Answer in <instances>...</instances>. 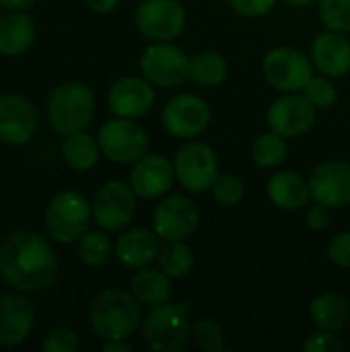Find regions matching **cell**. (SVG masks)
<instances>
[{
	"mask_svg": "<svg viewBox=\"0 0 350 352\" xmlns=\"http://www.w3.org/2000/svg\"><path fill=\"white\" fill-rule=\"evenodd\" d=\"M60 262L45 237L35 231H12L0 245V276L21 293H39L58 278Z\"/></svg>",
	"mask_w": 350,
	"mask_h": 352,
	"instance_id": "1",
	"label": "cell"
},
{
	"mask_svg": "<svg viewBox=\"0 0 350 352\" xmlns=\"http://www.w3.org/2000/svg\"><path fill=\"white\" fill-rule=\"evenodd\" d=\"M140 320V301L132 291L103 289L89 305V324L101 340H126Z\"/></svg>",
	"mask_w": 350,
	"mask_h": 352,
	"instance_id": "2",
	"label": "cell"
},
{
	"mask_svg": "<svg viewBox=\"0 0 350 352\" xmlns=\"http://www.w3.org/2000/svg\"><path fill=\"white\" fill-rule=\"evenodd\" d=\"M45 116L50 128L60 136L80 132L93 122L95 95L85 82L78 80L62 82L52 91L47 99Z\"/></svg>",
	"mask_w": 350,
	"mask_h": 352,
	"instance_id": "3",
	"label": "cell"
},
{
	"mask_svg": "<svg viewBox=\"0 0 350 352\" xmlns=\"http://www.w3.org/2000/svg\"><path fill=\"white\" fill-rule=\"evenodd\" d=\"M190 303H163L151 307L142 322V338L155 352H179L192 340Z\"/></svg>",
	"mask_w": 350,
	"mask_h": 352,
	"instance_id": "4",
	"label": "cell"
},
{
	"mask_svg": "<svg viewBox=\"0 0 350 352\" xmlns=\"http://www.w3.org/2000/svg\"><path fill=\"white\" fill-rule=\"evenodd\" d=\"M91 219H93L91 202L74 190L58 192L47 202L43 212V225L47 235L64 245L78 241L89 231Z\"/></svg>",
	"mask_w": 350,
	"mask_h": 352,
	"instance_id": "5",
	"label": "cell"
},
{
	"mask_svg": "<svg viewBox=\"0 0 350 352\" xmlns=\"http://www.w3.org/2000/svg\"><path fill=\"white\" fill-rule=\"evenodd\" d=\"M97 142L101 155L118 165L136 163L149 153V134L132 118L107 120L97 132Z\"/></svg>",
	"mask_w": 350,
	"mask_h": 352,
	"instance_id": "6",
	"label": "cell"
},
{
	"mask_svg": "<svg viewBox=\"0 0 350 352\" xmlns=\"http://www.w3.org/2000/svg\"><path fill=\"white\" fill-rule=\"evenodd\" d=\"M175 179L194 194L210 192L219 171V157L202 140H186L173 157Z\"/></svg>",
	"mask_w": 350,
	"mask_h": 352,
	"instance_id": "7",
	"label": "cell"
},
{
	"mask_svg": "<svg viewBox=\"0 0 350 352\" xmlns=\"http://www.w3.org/2000/svg\"><path fill=\"white\" fill-rule=\"evenodd\" d=\"M136 198L132 186L122 179L101 184L91 202L93 221L107 233L124 231L136 214Z\"/></svg>",
	"mask_w": 350,
	"mask_h": 352,
	"instance_id": "8",
	"label": "cell"
},
{
	"mask_svg": "<svg viewBox=\"0 0 350 352\" xmlns=\"http://www.w3.org/2000/svg\"><path fill=\"white\" fill-rule=\"evenodd\" d=\"M192 58L171 41H155L140 56L142 76L161 89H177L190 78Z\"/></svg>",
	"mask_w": 350,
	"mask_h": 352,
	"instance_id": "9",
	"label": "cell"
},
{
	"mask_svg": "<svg viewBox=\"0 0 350 352\" xmlns=\"http://www.w3.org/2000/svg\"><path fill=\"white\" fill-rule=\"evenodd\" d=\"M262 72L270 87L281 93H301L314 76V62L295 47H274L262 60Z\"/></svg>",
	"mask_w": 350,
	"mask_h": 352,
	"instance_id": "10",
	"label": "cell"
},
{
	"mask_svg": "<svg viewBox=\"0 0 350 352\" xmlns=\"http://www.w3.org/2000/svg\"><path fill=\"white\" fill-rule=\"evenodd\" d=\"M134 23L153 41H173L188 25V12L179 0H142L136 6Z\"/></svg>",
	"mask_w": 350,
	"mask_h": 352,
	"instance_id": "11",
	"label": "cell"
},
{
	"mask_svg": "<svg viewBox=\"0 0 350 352\" xmlns=\"http://www.w3.org/2000/svg\"><path fill=\"white\" fill-rule=\"evenodd\" d=\"M210 116V105L204 99L192 93H179L165 103L161 122L173 138L192 140L208 128Z\"/></svg>",
	"mask_w": 350,
	"mask_h": 352,
	"instance_id": "12",
	"label": "cell"
},
{
	"mask_svg": "<svg viewBox=\"0 0 350 352\" xmlns=\"http://www.w3.org/2000/svg\"><path fill=\"white\" fill-rule=\"evenodd\" d=\"M318 122V107L299 93H285L266 111V124L283 138H299Z\"/></svg>",
	"mask_w": 350,
	"mask_h": 352,
	"instance_id": "13",
	"label": "cell"
},
{
	"mask_svg": "<svg viewBox=\"0 0 350 352\" xmlns=\"http://www.w3.org/2000/svg\"><path fill=\"white\" fill-rule=\"evenodd\" d=\"M200 225V210L198 206L182 196H165L153 210V231L163 241H175L190 237Z\"/></svg>",
	"mask_w": 350,
	"mask_h": 352,
	"instance_id": "14",
	"label": "cell"
},
{
	"mask_svg": "<svg viewBox=\"0 0 350 352\" xmlns=\"http://www.w3.org/2000/svg\"><path fill=\"white\" fill-rule=\"evenodd\" d=\"M39 128L35 105L19 93L0 95V142L23 146L31 142Z\"/></svg>",
	"mask_w": 350,
	"mask_h": 352,
	"instance_id": "15",
	"label": "cell"
},
{
	"mask_svg": "<svg viewBox=\"0 0 350 352\" xmlns=\"http://www.w3.org/2000/svg\"><path fill=\"white\" fill-rule=\"evenodd\" d=\"M311 200L328 208L350 206V163L326 161L311 171L309 177Z\"/></svg>",
	"mask_w": 350,
	"mask_h": 352,
	"instance_id": "16",
	"label": "cell"
},
{
	"mask_svg": "<svg viewBox=\"0 0 350 352\" xmlns=\"http://www.w3.org/2000/svg\"><path fill=\"white\" fill-rule=\"evenodd\" d=\"M173 179V163L167 157L155 153H146L144 157H140L130 171V186L134 194L142 200L163 198L171 190Z\"/></svg>",
	"mask_w": 350,
	"mask_h": 352,
	"instance_id": "17",
	"label": "cell"
},
{
	"mask_svg": "<svg viewBox=\"0 0 350 352\" xmlns=\"http://www.w3.org/2000/svg\"><path fill=\"white\" fill-rule=\"evenodd\" d=\"M153 87L155 85L144 76H122L111 85L107 93V105L118 118H142L155 103Z\"/></svg>",
	"mask_w": 350,
	"mask_h": 352,
	"instance_id": "18",
	"label": "cell"
},
{
	"mask_svg": "<svg viewBox=\"0 0 350 352\" xmlns=\"http://www.w3.org/2000/svg\"><path fill=\"white\" fill-rule=\"evenodd\" d=\"M35 324V309L31 301L21 293L0 295V346L14 349L23 344Z\"/></svg>",
	"mask_w": 350,
	"mask_h": 352,
	"instance_id": "19",
	"label": "cell"
},
{
	"mask_svg": "<svg viewBox=\"0 0 350 352\" xmlns=\"http://www.w3.org/2000/svg\"><path fill=\"white\" fill-rule=\"evenodd\" d=\"M159 252L161 237L146 227H134L124 231L113 245L116 260L128 270H140L144 266H151L159 258Z\"/></svg>",
	"mask_w": 350,
	"mask_h": 352,
	"instance_id": "20",
	"label": "cell"
},
{
	"mask_svg": "<svg viewBox=\"0 0 350 352\" xmlns=\"http://www.w3.org/2000/svg\"><path fill=\"white\" fill-rule=\"evenodd\" d=\"M311 62L318 72L340 78L350 72V41L344 33L326 29L311 43Z\"/></svg>",
	"mask_w": 350,
	"mask_h": 352,
	"instance_id": "21",
	"label": "cell"
},
{
	"mask_svg": "<svg viewBox=\"0 0 350 352\" xmlns=\"http://www.w3.org/2000/svg\"><path fill=\"white\" fill-rule=\"evenodd\" d=\"M266 194H268V200L276 208L287 210V212L301 210L311 198L309 182H305L295 171H276V173H272L268 184H266Z\"/></svg>",
	"mask_w": 350,
	"mask_h": 352,
	"instance_id": "22",
	"label": "cell"
},
{
	"mask_svg": "<svg viewBox=\"0 0 350 352\" xmlns=\"http://www.w3.org/2000/svg\"><path fill=\"white\" fill-rule=\"evenodd\" d=\"M35 41V25L25 10H8L0 16V54L17 58Z\"/></svg>",
	"mask_w": 350,
	"mask_h": 352,
	"instance_id": "23",
	"label": "cell"
},
{
	"mask_svg": "<svg viewBox=\"0 0 350 352\" xmlns=\"http://www.w3.org/2000/svg\"><path fill=\"white\" fill-rule=\"evenodd\" d=\"M130 291L132 295L149 307H157L169 301L171 297V276H167L161 268H151L144 266L134 272L130 280Z\"/></svg>",
	"mask_w": 350,
	"mask_h": 352,
	"instance_id": "24",
	"label": "cell"
},
{
	"mask_svg": "<svg viewBox=\"0 0 350 352\" xmlns=\"http://www.w3.org/2000/svg\"><path fill=\"white\" fill-rule=\"evenodd\" d=\"M309 318L318 330L338 332L349 322V301L338 293H322L309 303Z\"/></svg>",
	"mask_w": 350,
	"mask_h": 352,
	"instance_id": "25",
	"label": "cell"
},
{
	"mask_svg": "<svg viewBox=\"0 0 350 352\" xmlns=\"http://www.w3.org/2000/svg\"><path fill=\"white\" fill-rule=\"evenodd\" d=\"M99 155H101V148H99L97 136H91L85 130L64 136L62 159L70 169L89 171V169H93L97 165Z\"/></svg>",
	"mask_w": 350,
	"mask_h": 352,
	"instance_id": "26",
	"label": "cell"
},
{
	"mask_svg": "<svg viewBox=\"0 0 350 352\" xmlns=\"http://www.w3.org/2000/svg\"><path fill=\"white\" fill-rule=\"evenodd\" d=\"M229 76V64L227 60L212 50L206 52H198L192 62H190V78L206 89L219 87L227 80Z\"/></svg>",
	"mask_w": 350,
	"mask_h": 352,
	"instance_id": "27",
	"label": "cell"
},
{
	"mask_svg": "<svg viewBox=\"0 0 350 352\" xmlns=\"http://www.w3.org/2000/svg\"><path fill=\"white\" fill-rule=\"evenodd\" d=\"M287 159V142L276 132L260 134L252 144V161L260 169H276Z\"/></svg>",
	"mask_w": 350,
	"mask_h": 352,
	"instance_id": "28",
	"label": "cell"
},
{
	"mask_svg": "<svg viewBox=\"0 0 350 352\" xmlns=\"http://www.w3.org/2000/svg\"><path fill=\"white\" fill-rule=\"evenodd\" d=\"M157 260H159V268L171 278L186 276L194 266V254H192L190 245L186 243V239L165 241Z\"/></svg>",
	"mask_w": 350,
	"mask_h": 352,
	"instance_id": "29",
	"label": "cell"
},
{
	"mask_svg": "<svg viewBox=\"0 0 350 352\" xmlns=\"http://www.w3.org/2000/svg\"><path fill=\"white\" fill-rule=\"evenodd\" d=\"M78 260L89 268H101L107 264L109 256L113 254L111 241L107 237V231H87L78 239Z\"/></svg>",
	"mask_w": 350,
	"mask_h": 352,
	"instance_id": "30",
	"label": "cell"
},
{
	"mask_svg": "<svg viewBox=\"0 0 350 352\" xmlns=\"http://www.w3.org/2000/svg\"><path fill=\"white\" fill-rule=\"evenodd\" d=\"M192 342L206 352H225V334L223 328L212 318H202L192 324Z\"/></svg>",
	"mask_w": 350,
	"mask_h": 352,
	"instance_id": "31",
	"label": "cell"
},
{
	"mask_svg": "<svg viewBox=\"0 0 350 352\" xmlns=\"http://www.w3.org/2000/svg\"><path fill=\"white\" fill-rule=\"evenodd\" d=\"M320 19L330 31L350 33V0H320Z\"/></svg>",
	"mask_w": 350,
	"mask_h": 352,
	"instance_id": "32",
	"label": "cell"
},
{
	"mask_svg": "<svg viewBox=\"0 0 350 352\" xmlns=\"http://www.w3.org/2000/svg\"><path fill=\"white\" fill-rule=\"evenodd\" d=\"M210 192H212L217 204H221L225 208L237 206L245 196V188H243L241 179L231 173H219Z\"/></svg>",
	"mask_w": 350,
	"mask_h": 352,
	"instance_id": "33",
	"label": "cell"
},
{
	"mask_svg": "<svg viewBox=\"0 0 350 352\" xmlns=\"http://www.w3.org/2000/svg\"><path fill=\"white\" fill-rule=\"evenodd\" d=\"M303 95L318 107V109H328L336 103L338 99V91L332 82L330 76L326 74H314L309 78V82L303 89Z\"/></svg>",
	"mask_w": 350,
	"mask_h": 352,
	"instance_id": "34",
	"label": "cell"
},
{
	"mask_svg": "<svg viewBox=\"0 0 350 352\" xmlns=\"http://www.w3.org/2000/svg\"><path fill=\"white\" fill-rule=\"evenodd\" d=\"M78 338L74 334V330L60 326L54 328L52 332H47V336L41 340L39 349L43 352H76L78 351Z\"/></svg>",
	"mask_w": 350,
	"mask_h": 352,
	"instance_id": "35",
	"label": "cell"
},
{
	"mask_svg": "<svg viewBox=\"0 0 350 352\" xmlns=\"http://www.w3.org/2000/svg\"><path fill=\"white\" fill-rule=\"evenodd\" d=\"M303 349H305V352H342L344 351V342L336 336V332L320 330V332L307 336Z\"/></svg>",
	"mask_w": 350,
	"mask_h": 352,
	"instance_id": "36",
	"label": "cell"
},
{
	"mask_svg": "<svg viewBox=\"0 0 350 352\" xmlns=\"http://www.w3.org/2000/svg\"><path fill=\"white\" fill-rule=\"evenodd\" d=\"M227 2L237 14L248 16V19L264 16L276 6V0H227Z\"/></svg>",
	"mask_w": 350,
	"mask_h": 352,
	"instance_id": "37",
	"label": "cell"
},
{
	"mask_svg": "<svg viewBox=\"0 0 350 352\" xmlns=\"http://www.w3.org/2000/svg\"><path fill=\"white\" fill-rule=\"evenodd\" d=\"M328 258L340 266L350 270V231H342L334 235L328 243Z\"/></svg>",
	"mask_w": 350,
	"mask_h": 352,
	"instance_id": "38",
	"label": "cell"
},
{
	"mask_svg": "<svg viewBox=\"0 0 350 352\" xmlns=\"http://www.w3.org/2000/svg\"><path fill=\"white\" fill-rule=\"evenodd\" d=\"M305 223L311 231H324L330 225V208L320 202H314V206L307 208Z\"/></svg>",
	"mask_w": 350,
	"mask_h": 352,
	"instance_id": "39",
	"label": "cell"
},
{
	"mask_svg": "<svg viewBox=\"0 0 350 352\" xmlns=\"http://www.w3.org/2000/svg\"><path fill=\"white\" fill-rule=\"evenodd\" d=\"M118 2H120V0H85V4H87L93 12H101V14L111 12V10L118 6Z\"/></svg>",
	"mask_w": 350,
	"mask_h": 352,
	"instance_id": "40",
	"label": "cell"
},
{
	"mask_svg": "<svg viewBox=\"0 0 350 352\" xmlns=\"http://www.w3.org/2000/svg\"><path fill=\"white\" fill-rule=\"evenodd\" d=\"M37 0H0V6L6 10H27Z\"/></svg>",
	"mask_w": 350,
	"mask_h": 352,
	"instance_id": "41",
	"label": "cell"
},
{
	"mask_svg": "<svg viewBox=\"0 0 350 352\" xmlns=\"http://www.w3.org/2000/svg\"><path fill=\"white\" fill-rule=\"evenodd\" d=\"M103 352H130L132 346L124 340H105V344L101 346Z\"/></svg>",
	"mask_w": 350,
	"mask_h": 352,
	"instance_id": "42",
	"label": "cell"
},
{
	"mask_svg": "<svg viewBox=\"0 0 350 352\" xmlns=\"http://www.w3.org/2000/svg\"><path fill=\"white\" fill-rule=\"evenodd\" d=\"M285 2H289L291 6H311L320 0H285Z\"/></svg>",
	"mask_w": 350,
	"mask_h": 352,
	"instance_id": "43",
	"label": "cell"
}]
</instances>
